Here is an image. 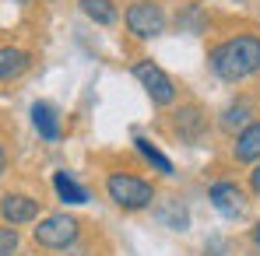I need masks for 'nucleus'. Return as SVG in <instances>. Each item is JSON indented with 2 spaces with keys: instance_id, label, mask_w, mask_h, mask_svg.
I'll return each instance as SVG.
<instances>
[{
  "instance_id": "f257e3e1",
  "label": "nucleus",
  "mask_w": 260,
  "mask_h": 256,
  "mask_svg": "<svg viewBox=\"0 0 260 256\" xmlns=\"http://www.w3.org/2000/svg\"><path fill=\"white\" fill-rule=\"evenodd\" d=\"M208 63H211V74L225 85L246 81L260 70V39L257 35H232L211 49Z\"/></svg>"
},
{
  "instance_id": "f03ea898",
  "label": "nucleus",
  "mask_w": 260,
  "mask_h": 256,
  "mask_svg": "<svg viewBox=\"0 0 260 256\" xmlns=\"http://www.w3.org/2000/svg\"><path fill=\"white\" fill-rule=\"evenodd\" d=\"M106 193L109 200L120 207V211H144L155 204V186L141 175H130V172H109L106 175Z\"/></svg>"
},
{
  "instance_id": "7ed1b4c3",
  "label": "nucleus",
  "mask_w": 260,
  "mask_h": 256,
  "mask_svg": "<svg viewBox=\"0 0 260 256\" xmlns=\"http://www.w3.org/2000/svg\"><path fill=\"white\" fill-rule=\"evenodd\" d=\"M123 21H127V32L134 39H158L169 25L166 7L158 0H134L123 14Z\"/></svg>"
},
{
  "instance_id": "20e7f679",
  "label": "nucleus",
  "mask_w": 260,
  "mask_h": 256,
  "mask_svg": "<svg viewBox=\"0 0 260 256\" xmlns=\"http://www.w3.org/2000/svg\"><path fill=\"white\" fill-rule=\"evenodd\" d=\"M81 235V221L71 217V214H49V217H39V225L32 228V239L36 246L43 249H67L74 246Z\"/></svg>"
},
{
  "instance_id": "39448f33",
  "label": "nucleus",
  "mask_w": 260,
  "mask_h": 256,
  "mask_svg": "<svg viewBox=\"0 0 260 256\" xmlns=\"http://www.w3.org/2000/svg\"><path fill=\"white\" fill-rule=\"evenodd\" d=\"M134 78L141 81V88H144L148 98H151V105H158V109L173 105L176 95H179L176 81L158 67V63H155V60H137V63H134Z\"/></svg>"
},
{
  "instance_id": "423d86ee",
  "label": "nucleus",
  "mask_w": 260,
  "mask_h": 256,
  "mask_svg": "<svg viewBox=\"0 0 260 256\" xmlns=\"http://www.w3.org/2000/svg\"><path fill=\"white\" fill-rule=\"evenodd\" d=\"M208 200H211V207H215L221 217H243V214H246V193H243V186L232 182V179L211 182Z\"/></svg>"
},
{
  "instance_id": "0eeeda50",
  "label": "nucleus",
  "mask_w": 260,
  "mask_h": 256,
  "mask_svg": "<svg viewBox=\"0 0 260 256\" xmlns=\"http://www.w3.org/2000/svg\"><path fill=\"white\" fill-rule=\"evenodd\" d=\"M0 217L4 225L18 228V225H32L39 217V200L28 193H4L0 197Z\"/></svg>"
},
{
  "instance_id": "6e6552de",
  "label": "nucleus",
  "mask_w": 260,
  "mask_h": 256,
  "mask_svg": "<svg viewBox=\"0 0 260 256\" xmlns=\"http://www.w3.org/2000/svg\"><path fill=\"white\" fill-rule=\"evenodd\" d=\"M173 133L183 144H201L204 133H208V116H204V109H201V105H183V109H176Z\"/></svg>"
},
{
  "instance_id": "1a4fd4ad",
  "label": "nucleus",
  "mask_w": 260,
  "mask_h": 256,
  "mask_svg": "<svg viewBox=\"0 0 260 256\" xmlns=\"http://www.w3.org/2000/svg\"><path fill=\"white\" fill-rule=\"evenodd\" d=\"M232 158L243 162V165H257V162H260V120H250L246 127L236 133Z\"/></svg>"
},
{
  "instance_id": "9d476101",
  "label": "nucleus",
  "mask_w": 260,
  "mask_h": 256,
  "mask_svg": "<svg viewBox=\"0 0 260 256\" xmlns=\"http://www.w3.org/2000/svg\"><path fill=\"white\" fill-rule=\"evenodd\" d=\"M32 67V53L18 46H0V81H14Z\"/></svg>"
},
{
  "instance_id": "9b49d317",
  "label": "nucleus",
  "mask_w": 260,
  "mask_h": 256,
  "mask_svg": "<svg viewBox=\"0 0 260 256\" xmlns=\"http://www.w3.org/2000/svg\"><path fill=\"white\" fill-rule=\"evenodd\" d=\"M32 127H36V133H39L43 140H60V133H63L60 113H56L49 102H36V105H32Z\"/></svg>"
},
{
  "instance_id": "f8f14e48",
  "label": "nucleus",
  "mask_w": 260,
  "mask_h": 256,
  "mask_svg": "<svg viewBox=\"0 0 260 256\" xmlns=\"http://www.w3.org/2000/svg\"><path fill=\"white\" fill-rule=\"evenodd\" d=\"M53 190H56V197H60L63 204H74V207L88 204V190L71 175V172H53Z\"/></svg>"
},
{
  "instance_id": "ddd939ff",
  "label": "nucleus",
  "mask_w": 260,
  "mask_h": 256,
  "mask_svg": "<svg viewBox=\"0 0 260 256\" xmlns=\"http://www.w3.org/2000/svg\"><path fill=\"white\" fill-rule=\"evenodd\" d=\"M250 116H253V102H250V98H236L232 105L221 109L218 127L225 130V133H236V130H243L246 123H250Z\"/></svg>"
},
{
  "instance_id": "4468645a",
  "label": "nucleus",
  "mask_w": 260,
  "mask_h": 256,
  "mask_svg": "<svg viewBox=\"0 0 260 256\" xmlns=\"http://www.w3.org/2000/svg\"><path fill=\"white\" fill-rule=\"evenodd\" d=\"M134 148L141 151V158H144V162H148L155 172H162V175H176L173 162H169V158H166V155H162V151H158V148H155L148 137H134Z\"/></svg>"
},
{
  "instance_id": "2eb2a0df",
  "label": "nucleus",
  "mask_w": 260,
  "mask_h": 256,
  "mask_svg": "<svg viewBox=\"0 0 260 256\" xmlns=\"http://www.w3.org/2000/svg\"><path fill=\"white\" fill-rule=\"evenodd\" d=\"M81 11L95 25H116L120 21V7L113 0H81Z\"/></svg>"
},
{
  "instance_id": "dca6fc26",
  "label": "nucleus",
  "mask_w": 260,
  "mask_h": 256,
  "mask_svg": "<svg viewBox=\"0 0 260 256\" xmlns=\"http://www.w3.org/2000/svg\"><path fill=\"white\" fill-rule=\"evenodd\" d=\"M158 221H162L166 228H173V232H186V228H190V211H186L179 200H169L166 207H158Z\"/></svg>"
},
{
  "instance_id": "f3484780",
  "label": "nucleus",
  "mask_w": 260,
  "mask_h": 256,
  "mask_svg": "<svg viewBox=\"0 0 260 256\" xmlns=\"http://www.w3.org/2000/svg\"><path fill=\"white\" fill-rule=\"evenodd\" d=\"M18 228H11V225H0V256H14L18 253Z\"/></svg>"
},
{
  "instance_id": "a211bd4d",
  "label": "nucleus",
  "mask_w": 260,
  "mask_h": 256,
  "mask_svg": "<svg viewBox=\"0 0 260 256\" xmlns=\"http://www.w3.org/2000/svg\"><path fill=\"white\" fill-rule=\"evenodd\" d=\"M250 190H253V193L260 197V162L253 165V172H250Z\"/></svg>"
},
{
  "instance_id": "6ab92c4d",
  "label": "nucleus",
  "mask_w": 260,
  "mask_h": 256,
  "mask_svg": "<svg viewBox=\"0 0 260 256\" xmlns=\"http://www.w3.org/2000/svg\"><path fill=\"white\" fill-rule=\"evenodd\" d=\"M4 169H7V155H4V144H0V175H4Z\"/></svg>"
},
{
  "instance_id": "aec40b11",
  "label": "nucleus",
  "mask_w": 260,
  "mask_h": 256,
  "mask_svg": "<svg viewBox=\"0 0 260 256\" xmlns=\"http://www.w3.org/2000/svg\"><path fill=\"white\" fill-rule=\"evenodd\" d=\"M253 242H257V246H260V225H257V228H253Z\"/></svg>"
},
{
  "instance_id": "412c9836",
  "label": "nucleus",
  "mask_w": 260,
  "mask_h": 256,
  "mask_svg": "<svg viewBox=\"0 0 260 256\" xmlns=\"http://www.w3.org/2000/svg\"><path fill=\"white\" fill-rule=\"evenodd\" d=\"M18 4H28V0H18Z\"/></svg>"
}]
</instances>
